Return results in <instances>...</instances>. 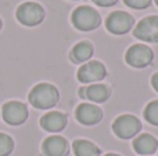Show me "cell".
I'll use <instances>...</instances> for the list:
<instances>
[{"mask_svg":"<svg viewBox=\"0 0 158 156\" xmlns=\"http://www.w3.org/2000/svg\"><path fill=\"white\" fill-rule=\"evenodd\" d=\"M2 113H3V119H4L6 123L11 124V126H18V124H22L27 120L28 108L22 102L10 101L3 105Z\"/></svg>","mask_w":158,"mask_h":156,"instance_id":"cell-9","label":"cell"},{"mask_svg":"<svg viewBox=\"0 0 158 156\" xmlns=\"http://www.w3.org/2000/svg\"><path fill=\"white\" fill-rule=\"evenodd\" d=\"M154 60V53L146 44H133L128 49L125 54V61L132 68L142 69L151 65Z\"/></svg>","mask_w":158,"mask_h":156,"instance_id":"cell-4","label":"cell"},{"mask_svg":"<svg viewBox=\"0 0 158 156\" xmlns=\"http://www.w3.org/2000/svg\"><path fill=\"white\" fill-rule=\"evenodd\" d=\"M142 130V123L133 115H121L112 123V131L121 140H129L137 135Z\"/></svg>","mask_w":158,"mask_h":156,"instance_id":"cell-3","label":"cell"},{"mask_svg":"<svg viewBox=\"0 0 158 156\" xmlns=\"http://www.w3.org/2000/svg\"><path fill=\"white\" fill-rule=\"evenodd\" d=\"M133 149L139 155H153L158 149V141L151 134H140L133 140Z\"/></svg>","mask_w":158,"mask_h":156,"instance_id":"cell-14","label":"cell"},{"mask_svg":"<svg viewBox=\"0 0 158 156\" xmlns=\"http://www.w3.org/2000/svg\"><path fill=\"white\" fill-rule=\"evenodd\" d=\"M14 141L10 135L0 133V156H8L13 152Z\"/></svg>","mask_w":158,"mask_h":156,"instance_id":"cell-18","label":"cell"},{"mask_svg":"<svg viewBox=\"0 0 158 156\" xmlns=\"http://www.w3.org/2000/svg\"><path fill=\"white\" fill-rule=\"evenodd\" d=\"M133 36L146 43H158V15H148L137 22Z\"/></svg>","mask_w":158,"mask_h":156,"instance_id":"cell-7","label":"cell"},{"mask_svg":"<svg viewBox=\"0 0 158 156\" xmlns=\"http://www.w3.org/2000/svg\"><path fill=\"white\" fill-rule=\"evenodd\" d=\"M75 116L79 123L85 126H93L101 122L103 119V111L94 104H81L75 111Z\"/></svg>","mask_w":158,"mask_h":156,"instance_id":"cell-10","label":"cell"},{"mask_svg":"<svg viewBox=\"0 0 158 156\" xmlns=\"http://www.w3.org/2000/svg\"><path fill=\"white\" fill-rule=\"evenodd\" d=\"M71 19L74 26L79 30H83V32L97 29L101 24L100 14L90 6H79V7H77L72 13Z\"/></svg>","mask_w":158,"mask_h":156,"instance_id":"cell-2","label":"cell"},{"mask_svg":"<svg viewBox=\"0 0 158 156\" xmlns=\"http://www.w3.org/2000/svg\"><path fill=\"white\" fill-rule=\"evenodd\" d=\"M104 156H121V155H118V154H107V155H104Z\"/></svg>","mask_w":158,"mask_h":156,"instance_id":"cell-22","label":"cell"},{"mask_svg":"<svg viewBox=\"0 0 158 156\" xmlns=\"http://www.w3.org/2000/svg\"><path fill=\"white\" fill-rule=\"evenodd\" d=\"M151 86H153V88L158 93V72L154 73L153 77H151Z\"/></svg>","mask_w":158,"mask_h":156,"instance_id":"cell-21","label":"cell"},{"mask_svg":"<svg viewBox=\"0 0 158 156\" xmlns=\"http://www.w3.org/2000/svg\"><path fill=\"white\" fill-rule=\"evenodd\" d=\"M135 26V18L125 11H114L106 19V28L112 35H125Z\"/></svg>","mask_w":158,"mask_h":156,"instance_id":"cell-5","label":"cell"},{"mask_svg":"<svg viewBox=\"0 0 158 156\" xmlns=\"http://www.w3.org/2000/svg\"><path fill=\"white\" fill-rule=\"evenodd\" d=\"M78 80L81 83H96L103 80L107 76V69L103 62L100 61H87L79 68Z\"/></svg>","mask_w":158,"mask_h":156,"instance_id":"cell-8","label":"cell"},{"mask_svg":"<svg viewBox=\"0 0 158 156\" xmlns=\"http://www.w3.org/2000/svg\"><path fill=\"white\" fill-rule=\"evenodd\" d=\"M156 3H157V6H158V0H156Z\"/></svg>","mask_w":158,"mask_h":156,"instance_id":"cell-24","label":"cell"},{"mask_svg":"<svg viewBox=\"0 0 158 156\" xmlns=\"http://www.w3.org/2000/svg\"><path fill=\"white\" fill-rule=\"evenodd\" d=\"M151 2L153 0H123V3L128 7L135 8V10H144L151 4Z\"/></svg>","mask_w":158,"mask_h":156,"instance_id":"cell-19","label":"cell"},{"mask_svg":"<svg viewBox=\"0 0 158 156\" xmlns=\"http://www.w3.org/2000/svg\"><path fill=\"white\" fill-rule=\"evenodd\" d=\"M143 116H144V119L150 124H153V126H158V99L148 102L147 107L144 108Z\"/></svg>","mask_w":158,"mask_h":156,"instance_id":"cell-17","label":"cell"},{"mask_svg":"<svg viewBox=\"0 0 158 156\" xmlns=\"http://www.w3.org/2000/svg\"><path fill=\"white\" fill-rule=\"evenodd\" d=\"M40 126L50 133L61 131L67 126V116L61 112H49L40 119Z\"/></svg>","mask_w":158,"mask_h":156,"instance_id":"cell-13","label":"cell"},{"mask_svg":"<svg viewBox=\"0 0 158 156\" xmlns=\"http://www.w3.org/2000/svg\"><path fill=\"white\" fill-rule=\"evenodd\" d=\"M92 2L100 7H111V6L117 4L118 0H92Z\"/></svg>","mask_w":158,"mask_h":156,"instance_id":"cell-20","label":"cell"},{"mask_svg":"<svg viewBox=\"0 0 158 156\" xmlns=\"http://www.w3.org/2000/svg\"><path fill=\"white\" fill-rule=\"evenodd\" d=\"M79 96L92 102H106L111 96V91L106 84L93 83L87 87H82L79 90Z\"/></svg>","mask_w":158,"mask_h":156,"instance_id":"cell-12","label":"cell"},{"mask_svg":"<svg viewBox=\"0 0 158 156\" xmlns=\"http://www.w3.org/2000/svg\"><path fill=\"white\" fill-rule=\"evenodd\" d=\"M60 94L58 90L50 83H39L31 90L28 99L32 104V107L38 109H50L54 105H57Z\"/></svg>","mask_w":158,"mask_h":156,"instance_id":"cell-1","label":"cell"},{"mask_svg":"<svg viewBox=\"0 0 158 156\" xmlns=\"http://www.w3.org/2000/svg\"><path fill=\"white\" fill-rule=\"evenodd\" d=\"M44 18V10L40 4L27 2L17 8V19L25 26H36Z\"/></svg>","mask_w":158,"mask_h":156,"instance_id":"cell-6","label":"cell"},{"mask_svg":"<svg viewBox=\"0 0 158 156\" xmlns=\"http://www.w3.org/2000/svg\"><path fill=\"white\" fill-rule=\"evenodd\" d=\"M42 149L46 156H65L69 152V145L64 137L52 135L43 141Z\"/></svg>","mask_w":158,"mask_h":156,"instance_id":"cell-11","label":"cell"},{"mask_svg":"<svg viewBox=\"0 0 158 156\" xmlns=\"http://www.w3.org/2000/svg\"><path fill=\"white\" fill-rule=\"evenodd\" d=\"M93 53V44L90 41H79L74 46V49L71 50V60L75 64H82V62H87L92 58Z\"/></svg>","mask_w":158,"mask_h":156,"instance_id":"cell-15","label":"cell"},{"mask_svg":"<svg viewBox=\"0 0 158 156\" xmlns=\"http://www.w3.org/2000/svg\"><path fill=\"white\" fill-rule=\"evenodd\" d=\"M75 156H100L101 151L97 145L87 140H77L72 144Z\"/></svg>","mask_w":158,"mask_h":156,"instance_id":"cell-16","label":"cell"},{"mask_svg":"<svg viewBox=\"0 0 158 156\" xmlns=\"http://www.w3.org/2000/svg\"><path fill=\"white\" fill-rule=\"evenodd\" d=\"M0 29H2V21H0Z\"/></svg>","mask_w":158,"mask_h":156,"instance_id":"cell-23","label":"cell"}]
</instances>
